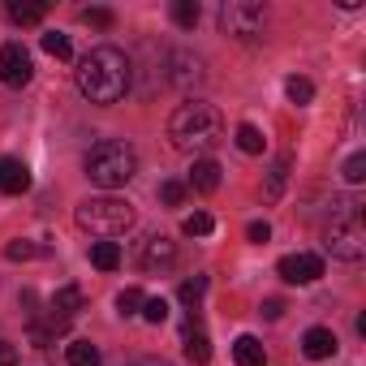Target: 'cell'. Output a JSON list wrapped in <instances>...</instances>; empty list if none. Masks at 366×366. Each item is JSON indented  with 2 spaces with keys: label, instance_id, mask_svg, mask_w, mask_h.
I'll use <instances>...</instances> for the list:
<instances>
[{
  "label": "cell",
  "instance_id": "1",
  "mask_svg": "<svg viewBox=\"0 0 366 366\" xmlns=\"http://www.w3.org/2000/svg\"><path fill=\"white\" fill-rule=\"evenodd\" d=\"M134 82V69H129V56L121 48H91L82 61H78V91L91 99V104H117L125 99Z\"/></svg>",
  "mask_w": 366,
  "mask_h": 366
},
{
  "label": "cell",
  "instance_id": "2",
  "mask_svg": "<svg viewBox=\"0 0 366 366\" xmlns=\"http://www.w3.org/2000/svg\"><path fill=\"white\" fill-rule=\"evenodd\" d=\"M168 138H172L177 151L199 159V155H207L224 142V117L212 104H181L168 121Z\"/></svg>",
  "mask_w": 366,
  "mask_h": 366
},
{
  "label": "cell",
  "instance_id": "3",
  "mask_svg": "<svg viewBox=\"0 0 366 366\" xmlns=\"http://www.w3.org/2000/svg\"><path fill=\"white\" fill-rule=\"evenodd\" d=\"M134 172H138V155H134V147L121 142V138H104V142H95V147L86 151V177L95 181V186H104V190L129 186Z\"/></svg>",
  "mask_w": 366,
  "mask_h": 366
},
{
  "label": "cell",
  "instance_id": "4",
  "mask_svg": "<svg viewBox=\"0 0 366 366\" xmlns=\"http://www.w3.org/2000/svg\"><path fill=\"white\" fill-rule=\"evenodd\" d=\"M74 220H78L86 233H95V237L112 242V237L129 233L138 216H134V203H129V199H117V194H99V199H86V203H78Z\"/></svg>",
  "mask_w": 366,
  "mask_h": 366
},
{
  "label": "cell",
  "instance_id": "5",
  "mask_svg": "<svg viewBox=\"0 0 366 366\" xmlns=\"http://www.w3.org/2000/svg\"><path fill=\"white\" fill-rule=\"evenodd\" d=\"M336 220L327 224L323 233V246L332 259H345V263H357L366 254V229H362V212L353 203H336Z\"/></svg>",
  "mask_w": 366,
  "mask_h": 366
},
{
  "label": "cell",
  "instance_id": "6",
  "mask_svg": "<svg viewBox=\"0 0 366 366\" xmlns=\"http://www.w3.org/2000/svg\"><path fill=\"white\" fill-rule=\"evenodd\" d=\"M263 26H267V14H263V5H254V0H224L220 5V31L224 35L250 44V39L263 35Z\"/></svg>",
  "mask_w": 366,
  "mask_h": 366
},
{
  "label": "cell",
  "instance_id": "7",
  "mask_svg": "<svg viewBox=\"0 0 366 366\" xmlns=\"http://www.w3.org/2000/svg\"><path fill=\"white\" fill-rule=\"evenodd\" d=\"M35 78V61L22 44H5L0 48V82L5 86H26Z\"/></svg>",
  "mask_w": 366,
  "mask_h": 366
},
{
  "label": "cell",
  "instance_id": "8",
  "mask_svg": "<svg viewBox=\"0 0 366 366\" xmlns=\"http://www.w3.org/2000/svg\"><path fill=\"white\" fill-rule=\"evenodd\" d=\"M276 272H280L285 285H315L323 276V259L319 254H285L276 263Z\"/></svg>",
  "mask_w": 366,
  "mask_h": 366
},
{
  "label": "cell",
  "instance_id": "9",
  "mask_svg": "<svg viewBox=\"0 0 366 366\" xmlns=\"http://www.w3.org/2000/svg\"><path fill=\"white\" fill-rule=\"evenodd\" d=\"M168 82L177 86V91H190V86H199L203 82V61L194 56V52H168Z\"/></svg>",
  "mask_w": 366,
  "mask_h": 366
},
{
  "label": "cell",
  "instance_id": "10",
  "mask_svg": "<svg viewBox=\"0 0 366 366\" xmlns=\"http://www.w3.org/2000/svg\"><path fill=\"white\" fill-rule=\"evenodd\" d=\"M82 306H86V293H82L78 285H61V289L52 293V302H48V319L61 323V327H69V319H74Z\"/></svg>",
  "mask_w": 366,
  "mask_h": 366
},
{
  "label": "cell",
  "instance_id": "11",
  "mask_svg": "<svg viewBox=\"0 0 366 366\" xmlns=\"http://www.w3.org/2000/svg\"><path fill=\"white\" fill-rule=\"evenodd\" d=\"M138 259H142V272H151V276H155V272L172 267V259H177V246H172L164 233H155V237H147V242H142V254H138Z\"/></svg>",
  "mask_w": 366,
  "mask_h": 366
},
{
  "label": "cell",
  "instance_id": "12",
  "mask_svg": "<svg viewBox=\"0 0 366 366\" xmlns=\"http://www.w3.org/2000/svg\"><path fill=\"white\" fill-rule=\"evenodd\" d=\"M31 190V168L14 155L0 159V194H26Z\"/></svg>",
  "mask_w": 366,
  "mask_h": 366
},
{
  "label": "cell",
  "instance_id": "13",
  "mask_svg": "<svg viewBox=\"0 0 366 366\" xmlns=\"http://www.w3.org/2000/svg\"><path fill=\"white\" fill-rule=\"evenodd\" d=\"M220 172H224V168H220L212 155H199L194 168H190V186H194L199 194H216V190H220Z\"/></svg>",
  "mask_w": 366,
  "mask_h": 366
},
{
  "label": "cell",
  "instance_id": "14",
  "mask_svg": "<svg viewBox=\"0 0 366 366\" xmlns=\"http://www.w3.org/2000/svg\"><path fill=\"white\" fill-rule=\"evenodd\" d=\"M5 14H9V22H18V26H39V22L48 18V5H44V0H9Z\"/></svg>",
  "mask_w": 366,
  "mask_h": 366
},
{
  "label": "cell",
  "instance_id": "15",
  "mask_svg": "<svg viewBox=\"0 0 366 366\" xmlns=\"http://www.w3.org/2000/svg\"><path fill=\"white\" fill-rule=\"evenodd\" d=\"M302 353H306V357H315V362H323V357H332V353H336V336H332L327 327H310V332L302 336Z\"/></svg>",
  "mask_w": 366,
  "mask_h": 366
},
{
  "label": "cell",
  "instance_id": "16",
  "mask_svg": "<svg viewBox=\"0 0 366 366\" xmlns=\"http://www.w3.org/2000/svg\"><path fill=\"white\" fill-rule=\"evenodd\" d=\"M233 357H237V366H267V349L259 345V336H237Z\"/></svg>",
  "mask_w": 366,
  "mask_h": 366
},
{
  "label": "cell",
  "instance_id": "17",
  "mask_svg": "<svg viewBox=\"0 0 366 366\" xmlns=\"http://www.w3.org/2000/svg\"><path fill=\"white\" fill-rule=\"evenodd\" d=\"M285 181H289V155H280L267 172V186H263V203H276L285 194Z\"/></svg>",
  "mask_w": 366,
  "mask_h": 366
},
{
  "label": "cell",
  "instance_id": "18",
  "mask_svg": "<svg viewBox=\"0 0 366 366\" xmlns=\"http://www.w3.org/2000/svg\"><path fill=\"white\" fill-rule=\"evenodd\" d=\"M91 263L99 272H117L121 267V246L117 242H91Z\"/></svg>",
  "mask_w": 366,
  "mask_h": 366
},
{
  "label": "cell",
  "instance_id": "19",
  "mask_svg": "<svg viewBox=\"0 0 366 366\" xmlns=\"http://www.w3.org/2000/svg\"><path fill=\"white\" fill-rule=\"evenodd\" d=\"M199 18H203L199 0H172V22H177L181 31H194V26H199Z\"/></svg>",
  "mask_w": 366,
  "mask_h": 366
},
{
  "label": "cell",
  "instance_id": "20",
  "mask_svg": "<svg viewBox=\"0 0 366 366\" xmlns=\"http://www.w3.org/2000/svg\"><path fill=\"white\" fill-rule=\"evenodd\" d=\"M237 147H242L246 155H263V151H267V138H263L259 125H237Z\"/></svg>",
  "mask_w": 366,
  "mask_h": 366
},
{
  "label": "cell",
  "instance_id": "21",
  "mask_svg": "<svg viewBox=\"0 0 366 366\" xmlns=\"http://www.w3.org/2000/svg\"><path fill=\"white\" fill-rule=\"evenodd\" d=\"M65 357H69V366H99V349L91 340H69Z\"/></svg>",
  "mask_w": 366,
  "mask_h": 366
},
{
  "label": "cell",
  "instance_id": "22",
  "mask_svg": "<svg viewBox=\"0 0 366 366\" xmlns=\"http://www.w3.org/2000/svg\"><path fill=\"white\" fill-rule=\"evenodd\" d=\"M186 357H190L194 366H207V362H212V340H207L203 332H190V336H186Z\"/></svg>",
  "mask_w": 366,
  "mask_h": 366
},
{
  "label": "cell",
  "instance_id": "23",
  "mask_svg": "<svg viewBox=\"0 0 366 366\" xmlns=\"http://www.w3.org/2000/svg\"><path fill=\"white\" fill-rule=\"evenodd\" d=\"M203 293H207V276H190V280H181V289H177V297L186 302L190 310H199V302H203Z\"/></svg>",
  "mask_w": 366,
  "mask_h": 366
},
{
  "label": "cell",
  "instance_id": "24",
  "mask_svg": "<svg viewBox=\"0 0 366 366\" xmlns=\"http://www.w3.org/2000/svg\"><path fill=\"white\" fill-rule=\"evenodd\" d=\"M142 302H147V293L129 285V289H121V293H117V315H121V319H129V315H138V310H142Z\"/></svg>",
  "mask_w": 366,
  "mask_h": 366
},
{
  "label": "cell",
  "instance_id": "25",
  "mask_svg": "<svg viewBox=\"0 0 366 366\" xmlns=\"http://www.w3.org/2000/svg\"><path fill=\"white\" fill-rule=\"evenodd\" d=\"M285 95H289V99H293V104L302 108V104H310V99H315V82H310V78H297V74H293V78L285 82Z\"/></svg>",
  "mask_w": 366,
  "mask_h": 366
},
{
  "label": "cell",
  "instance_id": "26",
  "mask_svg": "<svg viewBox=\"0 0 366 366\" xmlns=\"http://www.w3.org/2000/svg\"><path fill=\"white\" fill-rule=\"evenodd\" d=\"M212 229H216V220H212L207 212H194V216L181 220V233H186V237H207Z\"/></svg>",
  "mask_w": 366,
  "mask_h": 366
},
{
  "label": "cell",
  "instance_id": "27",
  "mask_svg": "<svg viewBox=\"0 0 366 366\" xmlns=\"http://www.w3.org/2000/svg\"><path fill=\"white\" fill-rule=\"evenodd\" d=\"M44 52H48V56H56V61H69V56H74V48H69V35H61V31H48V35H44Z\"/></svg>",
  "mask_w": 366,
  "mask_h": 366
},
{
  "label": "cell",
  "instance_id": "28",
  "mask_svg": "<svg viewBox=\"0 0 366 366\" xmlns=\"http://www.w3.org/2000/svg\"><path fill=\"white\" fill-rule=\"evenodd\" d=\"M35 254H44V246H35V242H26V237H14V242L5 246V259H14V263H26V259H35Z\"/></svg>",
  "mask_w": 366,
  "mask_h": 366
},
{
  "label": "cell",
  "instance_id": "29",
  "mask_svg": "<svg viewBox=\"0 0 366 366\" xmlns=\"http://www.w3.org/2000/svg\"><path fill=\"white\" fill-rule=\"evenodd\" d=\"M345 181H349V186H362V181H366V155L362 151L345 159Z\"/></svg>",
  "mask_w": 366,
  "mask_h": 366
},
{
  "label": "cell",
  "instance_id": "30",
  "mask_svg": "<svg viewBox=\"0 0 366 366\" xmlns=\"http://www.w3.org/2000/svg\"><path fill=\"white\" fill-rule=\"evenodd\" d=\"M82 22H86V26H95V31H112L117 14H112V9H82Z\"/></svg>",
  "mask_w": 366,
  "mask_h": 366
},
{
  "label": "cell",
  "instance_id": "31",
  "mask_svg": "<svg viewBox=\"0 0 366 366\" xmlns=\"http://www.w3.org/2000/svg\"><path fill=\"white\" fill-rule=\"evenodd\" d=\"M138 315H142L147 323H164V319H168V302H164V297H147Z\"/></svg>",
  "mask_w": 366,
  "mask_h": 366
},
{
  "label": "cell",
  "instance_id": "32",
  "mask_svg": "<svg viewBox=\"0 0 366 366\" xmlns=\"http://www.w3.org/2000/svg\"><path fill=\"white\" fill-rule=\"evenodd\" d=\"M159 199H164L168 207H181V199H186V186H181V181H164V186H159Z\"/></svg>",
  "mask_w": 366,
  "mask_h": 366
},
{
  "label": "cell",
  "instance_id": "33",
  "mask_svg": "<svg viewBox=\"0 0 366 366\" xmlns=\"http://www.w3.org/2000/svg\"><path fill=\"white\" fill-rule=\"evenodd\" d=\"M246 237H250V242H254V246H263V242H267V237H272V224H267V220H254V224H250V229H246Z\"/></svg>",
  "mask_w": 366,
  "mask_h": 366
},
{
  "label": "cell",
  "instance_id": "34",
  "mask_svg": "<svg viewBox=\"0 0 366 366\" xmlns=\"http://www.w3.org/2000/svg\"><path fill=\"white\" fill-rule=\"evenodd\" d=\"M280 315H285V302L280 297H267L263 302V319H280Z\"/></svg>",
  "mask_w": 366,
  "mask_h": 366
},
{
  "label": "cell",
  "instance_id": "35",
  "mask_svg": "<svg viewBox=\"0 0 366 366\" xmlns=\"http://www.w3.org/2000/svg\"><path fill=\"white\" fill-rule=\"evenodd\" d=\"M0 366H18V349L9 340H0Z\"/></svg>",
  "mask_w": 366,
  "mask_h": 366
},
{
  "label": "cell",
  "instance_id": "36",
  "mask_svg": "<svg viewBox=\"0 0 366 366\" xmlns=\"http://www.w3.org/2000/svg\"><path fill=\"white\" fill-rule=\"evenodd\" d=\"M138 366H168V362H138Z\"/></svg>",
  "mask_w": 366,
  "mask_h": 366
}]
</instances>
